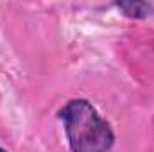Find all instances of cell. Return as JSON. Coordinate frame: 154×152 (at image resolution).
I'll return each mask as SVG.
<instances>
[{"label": "cell", "mask_w": 154, "mask_h": 152, "mask_svg": "<svg viewBox=\"0 0 154 152\" xmlns=\"http://www.w3.org/2000/svg\"><path fill=\"white\" fill-rule=\"evenodd\" d=\"M116 7L129 18H147L154 11V5L149 2H138V0H131V2H118Z\"/></svg>", "instance_id": "obj_2"}, {"label": "cell", "mask_w": 154, "mask_h": 152, "mask_svg": "<svg viewBox=\"0 0 154 152\" xmlns=\"http://www.w3.org/2000/svg\"><path fill=\"white\" fill-rule=\"evenodd\" d=\"M0 152H7V150H5V149H2V147H0Z\"/></svg>", "instance_id": "obj_3"}, {"label": "cell", "mask_w": 154, "mask_h": 152, "mask_svg": "<svg viewBox=\"0 0 154 152\" xmlns=\"http://www.w3.org/2000/svg\"><path fill=\"white\" fill-rule=\"evenodd\" d=\"M72 152H109L115 145L111 125L86 99H72L59 109Z\"/></svg>", "instance_id": "obj_1"}]
</instances>
